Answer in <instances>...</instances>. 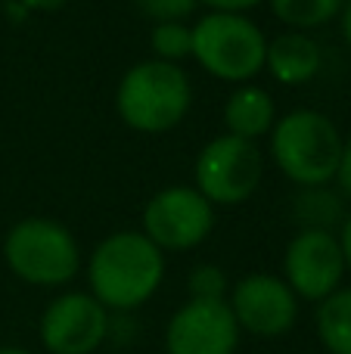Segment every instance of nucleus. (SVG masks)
I'll use <instances>...</instances> for the list:
<instances>
[{"label":"nucleus","mask_w":351,"mask_h":354,"mask_svg":"<svg viewBox=\"0 0 351 354\" xmlns=\"http://www.w3.org/2000/svg\"><path fill=\"white\" fill-rule=\"evenodd\" d=\"M165 255L137 230H118L93 249L87 261L91 295L106 311H134L162 286Z\"/></svg>","instance_id":"obj_1"},{"label":"nucleus","mask_w":351,"mask_h":354,"mask_svg":"<svg viewBox=\"0 0 351 354\" xmlns=\"http://www.w3.org/2000/svg\"><path fill=\"white\" fill-rule=\"evenodd\" d=\"M193 87L184 68L162 59H143L124 72L115 91V109L140 134H165L184 122Z\"/></svg>","instance_id":"obj_2"},{"label":"nucleus","mask_w":351,"mask_h":354,"mask_svg":"<svg viewBox=\"0 0 351 354\" xmlns=\"http://www.w3.org/2000/svg\"><path fill=\"white\" fill-rule=\"evenodd\" d=\"M342 134L317 109H292L271 131V156L298 187H327L342 159Z\"/></svg>","instance_id":"obj_3"},{"label":"nucleus","mask_w":351,"mask_h":354,"mask_svg":"<svg viewBox=\"0 0 351 354\" xmlns=\"http://www.w3.org/2000/svg\"><path fill=\"white\" fill-rule=\"evenodd\" d=\"M193 28V53L209 75L246 84L265 72L267 37L252 19L234 12H205Z\"/></svg>","instance_id":"obj_4"},{"label":"nucleus","mask_w":351,"mask_h":354,"mask_svg":"<svg viewBox=\"0 0 351 354\" xmlns=\"http://www.w3.org/2000/svg\"><path fill=\"white\" fill-rule=\"evenodd\" d=\"M3 258L19 280L31 286H66L81 268L75 236L50 218H25L6 233Z\"/></svg>","instance_id":"obj_5"},{"label":"nucleus","mask_w":351,"mask_h":354,"mask_svg":"<svg viewBox=\"0 0 351 354\" xmlns=\"http://www.w3.org/2000/svg\"><path fill=\"white\" fill-rule=\"evenodd\" d=\"M265 159L252 140L221 134L196 156V189L211 205H240L258 189Z\"/></svg>","instance_id":"obj_6"},{"label":"nucleus","mask_w":351,"mask_h":354,"mask_svg":"<svg viewBox=\"0 0 351 354\" xmlns=\"http://www.w3.org/2000/svg\"><path fill=\"white\" fill-rule=\"evenodd\" d=\"M215 227V208L196 187H165L143 208V236L162 252L196 249Z\"/></svg>","instance_id":"obj_7"},{"label":"nucleus","mask_w":351,"mask_h":354,"mask_svg":"<svg viewBox=\"0 0 351 354\" xmlns=\"http://www.w3.org/2000/svg\"><path fill=\"white\" fill-rule=\"evenodd\" d=\"M286 286L296 292V299L317 301L342 289L345 277V258H342L339 236L330 230H298L292 243L286 245Z\"/></svg>","instance_id":"obj_8"},{"label":"nucleus","mask_w":351,"mask_h":354,"mask_svg":"<svg viewBox=\"0 0 351 354\" xmlns=\"http://www.w3.org/2000/svg\"><path fill=\"white\" fill-rule=\"evenodd\" d=\"M230 311L240 333H252L258 339H277L296 326L298 299L286 280L274 274H249L230 289Z\"/></svg>","instance_id":"obj_9"},{"label":"nucleus","mask_w":351,"mask_h":354,"mask_svg":"<svg viewBox=\"0 0 351 354\" xmlns=\"http://www.w3.org/2000/svg\"><path fill=\"white\" fill-rule=\"evenodd\" d=\"M109 336V311L91 292H66L44 308L41 342L50 354H93Z\"/></svg>","instance_id":"obj_10"},{"label":"nucleus","mask_w":351,"mask_h":354,"mask_svg":"<svg viewBox=\"0 0 351 354\" xmlns=\"http://www.w3.org/2000/svg\"><path fill=\"white\" fill-rule=\"evenodd\" d=\"M240 345V326L227 301H196L171 314L165 326L168 354H234Z\"/></svg>","instance_id":"obj_11"},{"label":"nucleus","mask_w":351,"mask_h":354,"mask_svg":"<svg viewBox=\"0 0 351 354\" xmlns=\"http://www.w3.org/2000/svg\"><path fill=\"white\" fill-rule=\"evenodd\" d=\"M321 47L305 31H283L274 41H267L265 68L280 84H305L321 72Z\"/></svg>","instance_id":"obj_12"},{"label":"nucleus","mask_w":351,"mask_h":354,"mask_svg":"<svg viewBox=\"0 0 351 354\" xmlns=\"http://www.w3.org/2000/svg\"><path fill=\"white\" fill-rule=\"evenodd\" d=\"M277 124V106L265 87L240 84L224 103V128L230 137L240 140H258Z\"/></svg>","instance_id":"obj_13"},{"label":"nucleus","mask_w":351,"mask_h":354,"mask_svg":"<svg viewBox=\"0 0 351 354\" xmlns=\"http://www.w3.org/2000/svg\"><path fill=\"white\" fill-rule=\"evenodd\" d=\"M292 218L302 230H330L345 221L342 196L330 187H298L292 199Z\"/></svg>","instance_id":"obj_14"},{"label":"nucleus","mask_w":351,"mask_h":354,"mask_svg":"<svg viewBox=\"0 0 351 354\" xmlns=\"http://www.w3.org/2000/svg\"><path fill=\"white\" fill-rule=\"evenodd\" d=\"M317 339L330 354H351V286L336 289L317 305Z\"/></svg>","instance_id":"obj_15"},{"label":"nucleus","mask_w":351,"mask_h":354,"mask_svg":"<svg viewBox=\"0 0 351 354\" xmlns=\"http://www.w3.org/2000/svg\"><path fill=\"white\" fill-rule=\"evenodd\" d=\"M267 3L283 25H290L292 31H305L339 19L345 0H267Z\"/></svg>","instance_id":"obj_16"},{"label":"nucleus","mask_w":351,"mask_h":354,"mask_svg":"<svg viewBox=\"0 0 351 354\" xmlns=\"http://www.w3.org/2000/svg\"><path fill=\"white\" fill-rule=\"evenodd\" d=\"M149 47H153L155 59L178 66L184 56L193 53V28L187 22H159L153 25Z\"/></svg>","instance_id":"obj_17"},{"label":"nucleus","mask_w":351,"mask_h":354,"mask_svg":"<svg viewBox=\"0 0 351 354\" xmlns=\"http://www.w3.org/2000/svg\"><path fill=\"white\" fill-rule=\"evenodd\" d=\"M187 289H190V299L196 301H227L230 286H227V274L218 264H199V268H193Z\"/></svg>","instance_id":"obj_18"},{"label":"nucleus","mask_w":351,"mask_h":354,"mask_svg":"<svg viewBox=\"0 0 351 354\" xmlns=\"http://www.w3.org/2000/svg\"><path fill=\"white\" fill-rule=\"evenodd\" d=\"M137 6H140L143 16L155 19V25H159V22H184V19H190L196 12L199 0H137Z\"/></svg>","instance_id":"obj_19"},{"label":"nucleus","mask_w":351,"mask_h":354,"mask_svg":"<svg viewBox=\"0 0 351 354\" xmlns=\"http://www.w3.org/2000/svg\"><path fill=\"white\" fill-rule=\"evenodd\" d=\"M336 183H339V193L351 199V137L342 143V159L336 168Z\"/></svg>","instance_id":"obj_20"},{"label":"nucleus","mask_w":351,"mask_h":354,"mask_svg":"<svg viewBox=\"0 0 351 354\" xmlns=\"http://www.w3.org/2000/svg\"><path fill=\"white\" fill-rule=\"evenodd\" d=\"M199 3H205L211 12H234V16H243L246 10L265 3V0H199Z\"/></svg>","instance_id":"obj_21"},{"label":"nucleus","mask_w":351,"mask_h":354,"mask_svg":"<svg viewBox=\"0 0 351 354\" xmlns=\"http://www.w3.org/2000/svg\"><path fill=\"white\" fill-rule=\"evenodd\" d=\"M339 245H342V258H345V268L351 270V214H345V221H342Z\"/></svg>","instance_id":"obj_22"},{"label":"nucleus","mask_w":351,"mask_h":354,"mask_svg":"<svg viewBox=\"0 0 351 354\" xmlns=\"http://www.w3.org/2000/svg\"><path fill=\"white\" fill-rule=\"evenodd\" d=\"M339 19H342V37H345V44L351 47V0H345V6H342Z\"/></svg>","instance_id":"obj_23"},{"label":"nucleus","mask_w":351,"mask_h":354,"mask_svg":"<svg viewBox=\"0 0 351 354\" xmlns=\"http://www.w3.org/2000/svg\"><path fill=\"white\" fill-rule=\"evenodd\" d=\"M0 354H31V351H25V348H12V345H6V348H0Z\"/></svg>","instance_id":"obj_24"}]
</instances>
